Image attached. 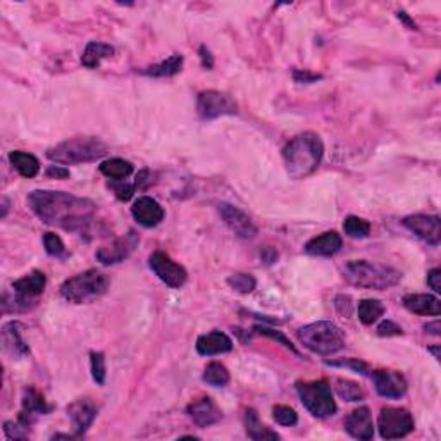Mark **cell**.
Returning a JSON list of instances; mask_svg holds the SVG:
<instances>
[{"instance_id": "obj_30", "label": "cell", "mask_w": 441, "mask_h": 441, "mask_svg": "<svg viewBox=\"0 0 441 441\" xmlns=\"http://www.w3.org/2000/svg\"><path fill=\"white\" fill-rule=\"evenodd\" d=\"M385 306H382L381 300L376 298H364L358 302L357 306V315H358V321L366 326H370L377 321V319L382 318L385 314Z\"/></svg>"}, {"instance_id": "obj_19", "label": "cell", "mask_w": 441, "mask_h": 441, "mask_svg": "<svg viewBox=\"0 0 441 441\" xmlns=\"http://www.w3.org/2000/svg\"><path fill=\"white\" fill-rule=\"evenodd\" d=\"M345 431L349 433L352 438L357 440H373L374 436V421L373 413H370L369 407H358L355 409L345 417Z\"/></svg>"}, {"instance_id": "obj_16", "label": "cell", "mask_w": 441, "mask_h": 441, "mask_svg": "<svg viewBox=\"0 0 441 441\" xmlns=\"http://www.w3.org/2000/svg\"><path fill=\"white\" fill-rule=\"evenodd\" d=\"M52 411L50 405H47L44 395L40 392L30 386V388L25 389V395H23V409L19 412L18 423L21 424L23 428H26L30 431L31 424L35 423L38 416H45Z\"/></svg>"}, {"instance_id": "obj_17", "label": "cell", "mask_w": 441, "mask_h": 441, "mask_svg": "<svg viewBox=\"0 0 441 441\" xmlns=\"http://www.w3.org/2000/svg\"><path fill=\"white\" fill-rule=\"evenodd\" d=\"M97 412H99L97 411V405L90 398H78V400L68 405V413L71 417L76 438H80V436H83L88 431V428L95 421Z\"/></svg>"}, {"instance_id": "obj_25", "label": "cell", "mask_w": 441, "mask_h": 441, "mask_svg": "<svg viewBox=\"0 0 441 441\" xmlns=\"http://www.w3.org/2000/svg\"><path fill=\"white\" fill-rule=\"evenodd\" d=\"M112 56H114V47L112 45L102 44V42H90L83 56H81V64L88 69H97L100 62Z\"/></svg>"}, {"instance_id": "obj_2", "label": "cell", "mask_w": 441, "mask_h": 441, "mask_svg": "<svg viewBox=\"0 0 441 441\" xmlns=\"http://www.w3.org/2000/svg\"><path fill=\"white\" fill-rule=\"evenodd\" d=\"M324 145L321 136L312 131L296 135L283 148L284 166L294 179H303L315 173L322 161Z\"/></svg>"}, {"instance_id": "obj_31", "label": "cell", "mask_w": 441, "mask_h": 441, "mask_svg": "<svg viewBox=\"0 0 441 441\" xmlns=\"http://www.w3.org/2000/svg\"><path fill=\"white\" fill-rule=\"evenodd\" d=\"M207 385L214 386V388H224L229 382V373L221 362H210L204 370V376H202Z\"/></svg>"}, {"instance_id": "obj_24", "label": "cell", "mask_w": 441, "mask_h": 441, "mask_svg": "<svg viewBox=\"0 0 441 441\" xmlns=\"http://www.w3.org/2000/svg\"><path fill=\"white\" fill-rule=\"evenodd\" d=\"M2 345L4 350L7 354H11L13 357H23V355H28L30 349L25 343V339L21 338V324L18 321H11L4 324L2 327Z\"/></svg>"}, {"instance_id": "obj_13", "label": "cell", "mask_w": 441, "mask_h": 441, "mask_svg": "<svg viewBox=\"0 0 441 441\" xmlns=\"http://www.w3.org/2000/svg\"><path fill=\"white\" fill-rule=\"evenodd\" d=\"M140 238L135 231H130L128 235L118 238V240L112 241L111 245H105V247L99 248L95 253L97 260L102 262L104 265H112L123 262L124 259L131 255V252L135 250L136 245H138Z\"/></svg>"}, {"instance_id": "obj_12", "label": "cell", "mask_w": 441, "mask_h": 441, "mask_svg": "<svg viewBox=\"0 0 441 441\" xmlns=\"http://www.w3.org/2000/svg\"><path fill=\"white\" fill-rule=\"evenodd\" d=\"M404 226L421 238L426 243L438 247L441 241V222L438 216H426V214H416L404 219Z\"/></svg>"}, {"instance_id": "obj_49", "label": "cell", "mask_w": 441, "mask_h": 441, "mask_svg": "<svg viewBox=\"0 0 441 441\" xmlns=\"http://www.w3.org/2000/svg\"><path fill=\"white\" fill-rule=\"evenodd\" d=\"M7 209H9V204H7V198H2V217H6Z\"/></svg>"}, {"instance_id": "obj_23", "label": "cell", "mask_w": 441, "mask_h": 441, "mask_svg": "<svg viewBox=\"0 0 441 441\" xmlns=\"http://www.w3.org/2000/svg\"><path fill=\"white\" fill-rule=\"evenodd\" d=\"M405 309L417 315H440L441 302L435 295L429 294H411L404 296Z\"/></svg>"}, {"instance_id": "obj_6", "label": "cell", "mask_w": 441, "mask_h": 441, "mask_svg": "<svg viewBox=\"0 0 441 441\" xmlns=\"http://www.w3.org/2000/svg\"><path fill=\"white\" fill-rule=\"evenodd\" d=\"M109 284H111V279L107 274L97 271V269H88V271L66 279L61 286V295L69 303L83 306V303L95 302L97 298L105 295Z\"/></svg>"}, {"instance_id": "obj_48", "label": "cell", "mask_w": 441, "mask_h": 441, "mask_svg": "<svg viewBox=\"0 0 441 441\" xmlns=\"http://www.w3.org/2000/svg\"><path fill=\"white\" fill-rule=\"evenodd\" d=\"M424 330H426V333L435 334V337H438V334H440V321L428 322L426 326H424Z\"/></svg>"}, {"instance_id": "obj_18", "label": "cell", "mask_w": 441, "mask_h": 441, "mask_svg": "<svg viewBox=\"0 0 441 441\" xmlns=\"http://www.w3.org/2000/svg\"><path fill=\"white\" fill-rule=\"evenodd\" d=\"M131 214L135 221L143 228H155V226L161 224L164 216H166L162 205L152 197H140L138 200H135L131 207Z\"/></svg>"}, {"instance_id": "obj_3", "label": "cell", "mask_w": 441, "mask_h": 441, "mask_svg": "<svg viewBox=\"0 0 441 441\" xmlns=\"http://www.w3.org/2000/svg\"><path fill=\"white\" fill-rule=\"evenodd\" d=\"M343 278L352 286L364 288V290H388L400 283L401 272L385 264L349 260L343 265Z\"/></svg>"}, {"instance_id": "obj_27", "label": "cell", "mask_w": 441, "mask_h": 441, "mask_svg": "<svg viewBox=\"0 0 441 441\" xmlns=\"http://www.w3.org/2000/svg\"><path fill=\"white\" fill-rule=\"evenodd\" d=\"M245 429H247L248 438L252 440H279L278 433L271 431V429L260 423L259 413L253 409H247V412H245Z\"/></svg>"}, {"instance_id": "obj_40", "label": "cell", "mask_w": 441, "mask_h": 441, "mask_svg": "<svg viewBox=\"0 0 441 441\" xmlns=\"http://www.w3.org/2000/svg\"><path fill=\"white\" fill-rule=\"evenodd\" d=\"M377 334H380V337H400V334H404V331H401V327L393 321H382L380 326H377Z\"/></svg>"}, {"instance_id": "obj_38", "label": "cell", "mask_w": 441, "mask_h": 441, "mask_svg": "<svg viewBox=\"0 0 441 441\" xmlns=\"http://www.w3.org/2000/svg\"><path fill=\"white\" fill-rule=\"evenodd\" d=\"M253 331H255V333H259V334H264V337H269V338L276 339V342H279L281 345L286 346V349H290L291 352L298 355V352H296V349L294 346V343H291L290 339L284 337V334H281L279 331H274V330H271V327H265V326H255V327H253Z\"/></svg>"}, {"instance_id": "obj_44", "label": "cell", "mask_w": 441, "mask_h": 441, "mask_svg": "<svg viewBox=\"0 0 441 441\" xmlns=\"http://www.w3.org/2000/svg\"><path fill=\"white\" fill-rule=\"evenodd\" d=\"M47 176L56 178V179H66L69 176V169H66L64 166H49V169H47Z\"/></svg>"}, {"instance_id": "obj_45", "label": "cell", "mask_w": 441, "mask_h": 441, "mask_svg": "<svg viewBox=\"0 0 441 441\" xmlns=\"http://www.w3.org/2000/svg\"><path fill=\"white\" fill-rule=\"evenodd\" d=\"M198 54H200L202 66H204L205 69H212V66H214V57H212V54H210V50L207 49L205 45H202V47H200V50H198Z\"/></svg>"}, {"instance_id": "obj_29", "label": "cell", "mask_w": 441, "mask_h": 441, "mask_svg": "<svg viewBox=\"0 0 441 441\" xmlns=\"http://www.w3.org/2000/svg\"><path fill=\"white\" fill-rule=\"evenodd\" d=\"M183 62H185L183 56H179V54H174V56L167 57L166 61L159 62V64H154V66H148V68L142 69L140 73L145 74V76H154V78L174 76V74H178L179 71H181Z\"/></svg>"}, {"instance_id": "obj_37", "label": "cell", "mask_w": 441, "mask_h": 441, "mask_svg": "<svg viewBox=\"0 0 441 441\" xmlns=\"http://www.w3.org/2000/svg\"><path fill=\"white\" fill-rule=\"evenodd\" d=\"M90 366H92V376L93 381L97 385L102 386L105 382V374H107V369H105V357L102 352H92L90 354Z\"/></svg>"}, {"instance_id": "obj_39", "label": "cell", "mask_w": 441, "mask_h": 441, "mask_svg": "<svg viewBox=\"0 0 441 441\" xmlns=\"http://www.w3.org/2000/svg\"><path fill=\"white\" fill-rule=\"evenodd\" d=\"M326 364H327V366H337V368H349V369L357 370V373L364 374V376H370L368 366H366L362 361H358V358H345V361L326 362Z\"/></svg>"}, {"instance_id": "obj_46", "label": "cell", "mask_w": 441, "mask_h": 441, "mask_svg": "<svg viewBox=\"0 0 441 441\" xmlns=\"http://www.w3.org/2000/svg\"><path fill=\"white\" fill-rule=\"evenodd\" d=\"M260 259H262L267 265H271V264H274L276 260H278V252H276L274 248L267 247V248H264L262 252H260Z\"/></svg>"}, {"instance_id": "obj_34", "label": "cell", "mask_w": 441, "mask_h": 441, "mask_svg": "<svg viewBox=\"0 0 441 441\" xmlns=\"http://www.w3.org/2000/svg\"><path fill=\"white\" fill-rule=\"evenodd\" d=\"M228 284L238 294H252L257 286V281L252 274H245V272H235L228 278Z\"/></svg>"}, {"instance_id": "obj_14", "label": "cell", "mask_w": 441, "mask_h": 441, "mask_svg": "<svg viewBox=\"0 0 441 441\" xmlns=\"http://www.w3.org/2000/svg\"><path fill=\"white\" fill-rule=\"evenodd\" d=\"M219 214L222 221L226 222V226L238 238L253 240L257 236V226L253 224V221L241 209H238V207L231 204H219Z\"/></svg>"}, {"instance_id": "obj_5", "label": "cell", "mask_w": 441, "mask_h": 441, "mask_svg": "<svg viewBox=\"0 0 441 441\" xmlns=\"http://www.w3.org/2000/svg\"><path fill=\"white\" fill-rule=\"evenodd\" d=\"M298 342L310 352L330 357L345 349V334L334 322L318 321L296 331Z\"/></svg>"}, {"instance_id": "obj_41", "label": "cell", "mask_w": 441, "mask_h": 441, "mask_svg": "<svg viewBox=\"0 0 441 441\" xmlns=\"http://www.w3.org/2000/svg\"><path fill=\"white\" fill-rule=\"evenodd\" d=\"M112 188H114L116 195H118L119 200L128 202L133 197V193H135L136 186L135 185H128V183H124V181H118V185H112Z\"/></svg>"}, {"instance_id": "obj_11", "label": "cell", "mask_w": 441, "mask_h": 441, "mask_svg": "<svg viewBox=\"0 0 441 441\" xmlns=\"http://www.w3.org/2000/svg\"><path fill=\"white\" fill-rule=\"evenodd\" d=\"M148 264H150V269L155 272V276L169 288H181L186 283V279H188L186 269L178 262H174L167 253L161 250L152 253Z\"/></svg>"}, {"instance_id": "obj_36", "label": "cell", "mask_w": 441, "mask_h": 441, "mask_svg": "<svg viewBox=\"0 0 441 441\" xmlns=\"http://www.w3.org/2000/svg\"><path fill=\"white\" fill-rule=\"evenodd\" d=\"M272 417H274L276 423L286 428L295 426V424L298 423V416H296V412L291 407H288V405H276V407L272 409Z\"/></svg>"}, {"instance_id": "obj_33", "label": "cell", "mask_w": 441, "mask_h": 441, "mask_svg": "<svg viewBox=\"0 0 441 441\" xmlns=\"http://www.w3.org/2000/svg\"><path fill=\"white\" fill-rule=\"evenodd\" d=\"M343 229L352 238H368L370 233V224L366 219L357 216H349L343 222Z\"/></svg>"}, {"instance_id": "obj_43", "label": "cell", "mask_w": 441, "mask_h": 441, "mask_svg": "<svg viewBox=\"0 0 441 441\" xmlns=\"http://www.w3.org/2000/svg\"><path fill=\"white\" fill-rule=\"evenodd\" d=\"M294 78L296 83H315L318 80H321V74H315V73H310V71H295L294 73Z\"/></svg>"}, {"instance_id": "obj_20", "label": "cell", "mask_w": 441, "mask_h": 441, "mask_svg": "<svg viewBox=\"0 0 441 441\" xmlns=\"http://www.w3.org/2000/svg\"><path fill=\"white\" fill-rule=\"evenodd\" d=\"M186 412L191 417L195 424L198 428H209L214 426L221 421L222 413L219 411L216 404H214L212 398L209 397H200L197 400H193L191 404L186 407Z\"/></svg>"}, {"instance_id": "obj_42", "label": "cell", "mask_w": 441, "mask_h": 441, "mask_svg": "<svg viewBox=\"0 0 441 441\" xmlns=\"http://www.w3.org/2000/svg\"><path fill=\"white\" fill-rule=\"evenodd\" d=\"M440 279H441V271H440L438 267L431 269V271L428 272V286L431 288V290L435 291V294H440V291H441Z\"/></svg>"}, {"instance_id": "obj_7", "label": "cell", "mask_w": 441, "mask_h": 441, "mask_svg": "<svg viewBox=\"0 0 441 441\" xmlns=\"http://www.w3.org/2000/svg\"><path fill=\"white\" fill-rule=\"evenodd\" d=\"M296 392L306 409L314 417L324 419L337 412V401L333 398V389L330 382L319 380L310 382H296Z\"/></svg>"}, {"instance_id": "obj_26", "label": "cell", "mask_w": 441, "mask_h": 441, "mask_svg": "<svg viewBox=\"0 0 441 441\" xmlns=\"http://www.w3.org/2000/svg\"><path fill=\"white\" fill-rule=\"evenodd\" d=\"M9 162L13 164L14 169L25 178H35L40 173V162H38V159L35 157V155L26 154V152L23 150L11 152Z\"/></svg>"}, {"instance_id": "obj_47", "label": "cell", "mask_w": 441, "mask_h": 441, "mask_svg": "<svg viewBox=\"0 0 441 441\" xmlns=\"http://www.w3.org/2000/svg\"><path fill=\"white\" fill-rule=\"evenodd\" d=\"M397 16H398V19H401V21H404L405 25L409 26V28H411V30H417V25H416V23L412 21L411 18H409L407 13H404V11H398Z\"/></svg>"}, {"instance_id": "obj_21", "label": "cell", "mask_w": 441, "mask_h": 441, "mask_svg": "<svg viewBox=\"0 0 441 441\" xmlns=\"http://www.w3.org/2000/svg\"><path fill=\"white\" fill-rule=\"evenodd\" d=\"M197 352L205 357H212V355L228 354L233 350L231 338L221 331H210V333L202 334L197 339Z\"/></svg>"}, {"instance_id": "obj_35", "label": "cell", "mask_w": 441, "mask_h": 441, "mask_svg": "<svg viewBox=\"0 0 441 441\" xmlns=\"http://www.w3.org/2000/svg\"><path fill=\"white\" fill-rule=\"evenodd\" d=\"M44 247L45 252L49 253L50 257H56V259H64L68 255L66 252L64 243H62L61 236H57L56 233H45L44 235Z\"/></svg>"}, {"instance_id": "obj_9", "label": "cell", "mask_w": 441, "mask_h": 441, "mask_svg": "<svg viewBox=\"0 0 441 441\" xmlns=\"http://www.w3.org/2000/svg\"><path fill=\"white\" fill-rule=\"evenodd\" d=\"M197 112L204 121L217 119L221 116L238 114V104L229 93L219 90H205L197 97Z\"/></svg>"}, {"instance_id": "obj_10", "label": "cell", "mask_w": 441, "mask_h": 441, "mask_svg": "<svg viewBox=\"0 0 441 441\" xmlns=\"http://www.w3.org/2000/svg\"><path fill=\"white\" fill-rule=\"evenodd\" d=\"M47 278L42 271H31L30 274L16 279L13 283V310H26L35 306L38 296L44 295Z\"/></svg>"}, {"instance_id": "obj_32", "label": "cell", "mask_w": 441, "mask_h": 441, "mask_svg": "<svg viewBox=\"0 0 441 441\" xmlns=\"http://www.w3.org/2000/svg\"><path fill=\"white\" fill-rule=\"evenodd\" d=\"M334 389L346 401H358L364 398V389L361 388V385L350 380H342V377L334 380Z\"/></svg>"}, {"instance_id": "obj_15", "label": "cell", "mask_w": 441, "mask_h": 441, "mask_svg": "<svg viewBox=\"0 0 441 441\" xmlns=\"http://www.w3.org/2000/svg\"><path fill=\"white\" fill-rule=\"evenodd\" d=\"M374 385H376V392L385 398H401L407 393V380L404 374L397 373V370L380 369L370 373Z\"/></svg>"}, {"instance_id": "obj_22", "label": "cell", "mask_w": 441, "mask_h": 441, "mask_svg": "<svg viewBox=\"0 0 441 441\" xmlns=\"http://www.w3.org/2000/svg\"><path fill=\"white\" fill-rule=\"evenodd\" d=\"M343 240L337 231H326L322 235L312 238L306 243V252L309 255H319V257H331L339 252Z\"/></svg>"}, {"instance_id": "obj_4", "label": "cell", "mask_w": 441, "mask_h": 441, "mask_svg": "<svg viewBox=\"0 0 441 441\" xmlns=\"http://www.w3.org/2000/svg\"><path fill=\"white\" fill-rule=\"evenodd\" d=\"M107 145L97 136H74L49 148L47 157L56 164L73 166V164L99 161L107 154Z\"/></svg>"}, {"instance_id": "obj_50", "label": "cell", "mask_w": 441, "mask_h": 441, "mask_svg": "<svg viewBox=\"0 0 441 441\" xmlns=\"http://www.w3.org/2000/svg\"><path fill=\"white\" fill-rule=\"evenodd\" d=\"M431 352L435 354V357H436V358H438V346H435V349H431Z\"/></svg>"}, {"instance_id": "obj_1", "label": "cell", "mask_w": 441, "mask_h": 441, "mask_svg": "<svg viewBox=\"0 0 441 441\" xmlns=\"http://www.w3.org/2000/svg\"><path fill=\"white\" fill-rule=\"evenodd\" d=\"M26 202L31 212L45 224L57 226L87 238L99 231L97 205L88 198L66 191L35 190L28 195Z\"/></svg>"}, {"instance_id": "obj_8", "label": "cell", "mask_w": 441, "mask_h": 441, "mask_svg": "<svg viewBox=\"0 0 441 441\" xmlns=\"http://www.w3.org/2000/svg\"><path fill=\"white\" fill-rule=\"evenodd\" d=\"M412 413L404 407H382L377 417V429H380L381 438L397 440L404 438L409 433L413 431Z\"/></svg>"}, {"instance_id": "obj_28", "label": "cell", "mask_w": 441, "mask_h": 441, "mask_svg": "<svg viewBox=\"0 0 441 441\" xmlns=\"http://www.w3.org/2000/svg\"><path fill=\"white\" fill-rule=\"evenodd\" d=\"M99 171L104 174L105 178L112 179V181H124L128 176H131L133 164L119 157L107 159V161H104L102 164H100Z\"/></svg>"}]
</instances>
